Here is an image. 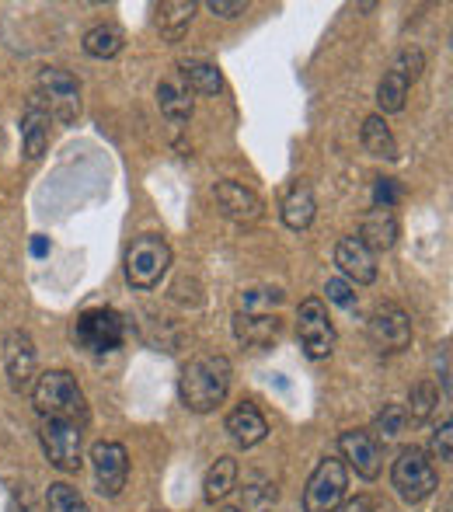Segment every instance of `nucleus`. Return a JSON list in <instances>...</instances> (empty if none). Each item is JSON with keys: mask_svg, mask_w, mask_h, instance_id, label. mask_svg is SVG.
<instances>
[{"mask_svg": "<svg viewBox=\"0 0 453 512\" xmlns=\"http://www.w3.org/2000/svg\"><path fill=\"white\" fill-rule=\"evenodd\" d=\"M230 380H234V370H230L227 356H196L182 370L178 398H182V405L189 411L206 415V411L220 408L227 401Z\"/></svg>", "mask_w": 453, "mask_h": 512, "instance_id": "1", "label": "nucleus"}, {"mask_svg": "<svg viewBox=\"0 0 453 512\" xmlns=\"http://www.w3.org/2000/svg\"><path fill=\"white\" fill-rule=\"evenodd\" d=\"M35 411L42 418H63V422H88V401L84 391L77 387V380L67 370H49L35 380Z\"/></svg>", "mask_w": 453, "mask_h": 512, "instance_id": "2", "label": "nucleus"}, {"mask_svg": "<svg viewBox=\"0 0 453 512\" xmlns=\"http://www.w3.org/2000/svg\"><path fill=\"white\" fill-rule=\"evenodd\" d=\"M391 485L398 492V499L408 502V506L426 502L440 488V478H436V467L429 460V453L419 450V446H405L391 467Z\"/></svg>", "mask_w": 453, "mask_h": 512, "instance_id": "3", "label": "nucleus"}, {"mask_svg": "<svg viewBox=\"0 0 453 512\" xmlns=\"http://www.w3.org/2000/svg\"><path fill=\"white\" fill-rule=\"evenodd\" d=\"M74 345L91 356H105V352H115L126 338V321H122L119 310L112 307H91L84 310L74 321Z\"/></svg>", "mask_w": 453, "mask_h": 512, "instance_id": "4", "label": "nucleus"}, {"mask_svg": "<svg viewBox=\"0 0 453 512\" xmlns=\"http://www.w3.org/2000/svg\"><path fill=\"white\" fill-rule=\"evenodd\" d=\"M171 269V248L164 237L143 234L129 244L126 251V283L133 290H154L164 279V272Z\"/></svg>", "mask_w": 453, "mask_h": 512, "instance_id": "5", "label": "nucleus"}, {"mask_svg": "<svg viewBox=\"0 0 453 512\" xmlns=\"http://www.w3.org/2000/svg\"><path fill=\"white\" fill-rule=\"evenodd\" d=\"M39 443L46 450L49 464L56 471H81V443H84V425L63 422V418H42L39 422Z\"/></svg>", "mask_w": 453, "mask_h": 512, "instance_id": "6", "label": "nucleus"}, {"mask_svg": "<svg viewBox=\"0 0 453 512\" xmlns=\"http://www.w3.org/2000/svg\"><path fill=\"white\" fill-rule=\"evenodd\" d=\"M349 492V467L335 457H325L304 488V512H335Z\"/></svg>", "mask_w": 453, "mask_h": 512, "instance_id": "7", "label": "nucleus"}, {"mask_svg": "<svg viewBox=\"0 0 453 512\" xmlns=\"http://www.w3.org/2000/svg\"><path fill=\"white\" fill-rule=\"evenodd\" d=\"M35 98L46 105L49 119L63 122V126L81 115V84L67 70H56V67L42 70L39 84H35Z\"/></svg>", "mask_w": 453, "mask_h": 512, "instance_id": "8", "label": "nucleus"}, {"mask_svg": "<svg viewBox=\"0 0 453 512\" xmlns=\"http://www.w3.org/2000/svg\"><path fill=\"white\" fill-rule=\"evenodd\" d=\"M297 335L300 345H304V356L307 359H325L332 356V345H335V328H332V317H328L325 304L318 297L304 300L297 310Z\"/></svg>", "mask_w": 453, "mask_h": 512, "instance_id": "9", "label": "nucleus"}, {"mask_svg": "<svg viewBox=\"0 0 453 512\" xmlns=\"http://www.w3.org/2000/svg\"><path fill=\"white\" fill-rule=\"evenodd\" d=\"M366 335H370L373 349L391 356V352H401L412 345V317H408L401 307L384 304V307L373 310L370 324H366Z\"/></svg>", "mask_w": 453, "mask_h": 512, "instance_id": "10", "label": "nucleus"}, {"mask_svg": "<svg viewBox=\"0 0 453 512\" xmlns=\"http://www.w3.org/2000/svg\"><path fill=\"white\" fill-rule=\"evenodd\" d=\"M91 467H95V485L105 499H119L129 481V457L122 443H95L91 446Z\"/></svg>", "mask_w": 453, "mask_h": 512, "instance_id": "11", "label": "nucleus"}, {"mask_svg": "<svg viewBox=\"0 0 453 512\" xmlns=\"http://www.w3.org/2000/svg\"><path fill=\"white\" fill-rule=\"evenodd\" d=\"M339 450H342V460L359 474V478L373 481L384 467V446L373 432L366 429H349L339 436Z\"/></svg>", "mask_w": 453, "mask_h": 512, "instance_id": "12", "label": "nucleus"}, {"mask_svg": "<svg viewBox=\"0 0 453 512\" xmlns=\"http://www.w3.org/2000/svg\"><path fill=\"white\" fill-rule=\"evenodd\" d=\"M35 342L28 331H7L4 338V370H7V380H11L14 391H28L35 380Z\"/></svg>", "mask_w": 453, "mask_h": 512, "instance_id": "13", "label": "nucleus"}, {"mask_svg": "<svg viewBox=\"0 0 453 512\" xmlns=\"http://www.w3.org/2000/svg\"><path fill=\"white\" fill-rule=\"evenodd\" d=\"M213 203H217L220 213L234 223H255V220H262V213H265L262 199L251 189H244L241 182H220L217 189H213Z\"/></svg>", "mask_w": 453, "mask_h": 512, "instance_id": "14", "label": "nucleus"}, {"mask_svg": "<svg viewBox=\"0 0 453 512\" xmlns=\"http://www.w3.org/2000/svg\"><path fill=\"white\" fill-rule=\"evenodd\" d=\"M335 265L342 269L345 279H352L359 286H370L377 279V258H373V251L359 237H342L335 244Z\"/></svg>", "mask_w": 453, "mask_h": 512, "instance_id": "15", "label": "nucleus"}, {"mask_svg": "<svg viewBox=\"0 0 453 512\" xmlns=\"http://www.w3.org/2000/svg\"><path fill=\"white\" fill-rule=\"evenodd\" d=\"M234 335L248 349H269L279 338V317L265 314V310H241L234 317Z\"/></svg>", "mask_w": 453, "mask_h": 512, "instance_id": "16", "label": "nucleus"}, {"mask_svg": "<svg viewBox=\"0 0 453 512\" xmlns=\"http://www.w3.org/2000/svg\"><path fill=\"white\" fill-rule=\"evenodd\" d=\"M49 112L39 98H28L25 115H21V143H25V157L28 161H39L49 147Z\"/></svg>", "mask_w": 453, "mask_h": 512, "instance_id": "17", "label": "nucleus"}, {"mask_svg": "<svg viewBox=\"0 0 453 512\" xmlns=\"http://www.w3.org/2000/svg\"><path fill=\"white\" fill-rule=\"evenodd\" d=\"M227 432H230V439H234L237 446L251 450V446H258L265 436H269V425H265L262 411L251 405V401H241V405L227 415Z\"/></svg>", "mask_w": 453, "mask_h": 512, "instance_id": "18", "label": "nucleus"}, {"mask_svg": "<svg viewBox=\"0 0 453 512\" xmlns=\"http://www.w3.org/2000/svg\"><path fill=\"white\" fill-rule=\"evenodd\" d=\"M359 241L370 251H391L398 244V216L391 209H377L373 206L363 220V230H359Z\"/></svg>", "mask_w": 453, "mask_h": 512, "instance_id": "19", "label": "nucleus"}, {"mask_svg": "<svg viewBox=\"0 0 453 512\" xmlns=\"http://www.w3.org/2000/svg\"><path fill=\"white\" fill-rule=\"evenodd\" d=\"M192 14H196V4L192 0H164L157 7V28H161L164 42H182V35L189 32Z\"/></svg>", "mask_w": 453, "mask_h": 512, "instance_id": "20", "label": "nucleus"}, {"mask_svg": "<svg viewBox=\"0 0 453 512\" xmlns=\"http://www.w3.org/2000/svg\"><path fill=\"white\" fill-rule=\"evenodd\" d=\"M234 485H237V460L220 457L203 478V499L210 502V506H217V502H224L227 495L234 492Z\"/></svg>", "mask_w": 453, "mask_h": 512, "instance_id": "21", "label": "nucleus"}, {"mask_svg": "<svg viewBox=\"0 0 453 512\" xmlns=\"http://www.w3.org/2000/svg\"><path fill=\"white\" fill-rule=\"evenodd\" d=\"M359 140H363L366 154L384 157V161H394V157H398V140H394V133H391V126L384 122V115H370V119L363 122V133H359Z\"/></svg>", "mask_w": 453, "mask_h": 512, "instance_id": "22", "label": "nucleus"}, {"mask_svg": "<svg viewBox=\"0 0 453 512\" xmlns=\"http://www.w3.org/2000/svg\"><path fill=\"white\" fill-rule=\"evenodd\" d=\"M283 223L290 230H307L314 223V213H318V203H314V192L307 185H297L290 196L283 199Z\"/></svg>", "mask_w": 453, "mask_h": 512, "instance_id": "23", "label": "nucleus"}, {"mask_svg": "<svg viewBox=\"0 0 453 512\" xmlns=\"http://www.w3.org/2000/svg\"><path fill=\"white\" fill-rule=\"evenodd\" d=\"M178 70H182V81L189 84V91H199V95H220L224 91V74L213 63L185 60Z\"/></svg>", "mask_w": 453, "mask_h": 512, "instance_id": "24", "label": "nucleus"}, {"mask_svg": "<svg viewBox=\"0 0 453 512\" xmlns=\"http://www.w3.org/2000/svg\"><path fill=\"white\" fill-rule=\"evenodd\" d=\"M122 42H126L122 28L112 25V21H105V25H95L88 35H84V53L95 56V60H112V56L122 49Z\"/></svg>", "mask_w": 453, "mask_h": 512, "instance_id": "25", "label": "nucleus"}, {"mask_svg": "<svg viewBox=\"0 0 453 512\" xmlns=\"http://www.w3.org/2000/svg\"><path fill=\"white\" fill-rule=\"evenodd\" d=\"M157 105H161V112L168 115L171 122L192 119V98H189V88H185V84L164 81L161 88H157Z\"/></svg>", "mask_w": 453, "mask_h": 512, "instance_id": "26", "label": "nucleus"}, {"mask_svg": "<svg viewBox=\"0 0 453 512\" xmlns=\"http://www.w3.org/2000/svg\"><path fill=\"white\" fill-rule=\"evenodd\" d=\"M408 88H412V84H408L405 77H398L394 70H387L384 81H380V88H377L380 112H384V115L401 112V108H405V98H408Z\"/></svg>", "mask_w": 453, "mask_h": 512, "instance_id": "27", "label": "nucleus"}, {"mask_svg": "<svg viewBox=\"0 0 453 512\" xmlns=\"http://www.w3.org/2000/svg\"><path fill=\"white\" fill-rule=\"evenodd\" d=\"M436 405H440V391H436V384L433 380H419V384L412 387V394H408L405 415L412 418V422H426V418L436 411Z\"/></svg>", "mask_w": 453, "mask_h": 512, "instance_id": "28", "label": "nucleus"}, {"mask_svg": "<svg viewBox=\"0 0 453 512\" xmlns=\"http://www.w3.org/2000/svg\"><path fill=\"white\" fill-rule=\"evenodd\" d=\"M46 512H91V509H88V502L81 499L77 488L56 481V485H49V492H46Z\"/></svg>", "mask_w": 453, "mask_h": 512, "instance_id": "29", "label": "nucleus"}, {"mask_svg": "<svg viewBox=\"0 0 453 512\" xmlns=\"http://www.w3.org/2000/svg\"><path fill=\"white\" fill-rule=\"evenodd\" d=\"M276 509V485L258 478L255 485L244 488V512H272Z\"/></svg>", "mask_w": 453, "mask_h": 512, "instance_id": "30", "label": "nucleus"}, {"mask_svg": "<svg viewBox=\"0 0 453 512\" xmlns=\"http://www.w3.org/2000/svg\"><path fill=\"white\" fill-rule=\"evenodd\" d=\"M408 425V415H405V405H384V411L377 415V429H373V436L377 439H394L401 436V429Z\"/></svg>", "mask_w": 453, "mask_h": 512, "instance_id": "31", "label": "nucleus"}, {"mask_svg": "<svg viewBox=\"0 0 453 512\" xmlns=\"http://www.w3.org/2000/svg\"><path fill=\"white\" fill-rule=\"evenodd\" d=\"M422 67H426V56H422V49H401L398 60L391 63V70L398 77H405L408 84H415L422 77Z\"/></svg>", "mask_w": 453, "mask_h": 512, "instance_id": "32", "label": "nucleus"}, {"mask_svg": "<svg viewBox=\"0 0 453 512\" xmlns=\"http://www.w3.org/2000/svg\"><path fill=\"white\" fill-rule=\"evenodd\" d=\"M398 199H401V189L394 178H377V182H373V203H377V209H394Z\"/></svg>", "mask_w": 453, "mask_h": 512, "instance_id": "33", "label": "nucleus"}, {"mask_svg": "<svg viewBox=\"0 0 453 512\" xmlns=\"http://www.w3.org/2000/svg\"><path fill=\"white\" fill-rule=\"evenodd\" d=\"M325 293H328V300L339 304L342 310H356V293H352V286L345 283V279H328Z\"/></svg>", "mask_w": 453, "mask_h": 512, "instance_id": "34", "label": "nucleus"}, {"mask_svg": "<svg viewBox=\"0 0 453 512\" xmlns=\"http://www.w3.org/2000/svg\"><path fill=\"white\" fill-rule=\"evenodd\" d=\"M433 453L443 460V464H450V460H453V422H450V418L440 425V432L433 436Z\"/></svg>", "mask_w": 453, "mask_h": 512, "instance_id": "35", "label": "nucleus"}, {"mask_svg": "<svg viewBox=\"0 0 453 512\" xmlns=\"http://www.w3.org/2000/svg\"><path fill=\"white\" fill-rule=\"evenodd\" d=\"M206 7H210L213 14H220V18H237V14L248 11V0H210Z\"/></svg>", "mask_w": 453, "mask_h": 512, "instance_id": "36", "label": "nucleus"}, {"mask_svg": "<svg viewBox=\"0 0 453 512\" xmlns=\"http://www.w3.org/2000/svg\"><path fill=\"white\" fill-rule=\"evenodd\" d=\"M335 512H373V502L366 499V495H356V499H349V502H342Z\"/></svg>", "mask_w": 453, "mask_h": 512, "instance_id": "37", "label": "nucleus"}, {"mask_svg": "<svg viewBox=\"0 0 453 512\" xmlns=\"http://www.w3.org/2000/svg\"><path fill=\"white\" fill-rule=\"evenodd\" d=\"M46 251H49L46 237H35V241H32V255H46Z\"/></svg>", "mask_w": 453, "mask_h": 512, "instance_id": "38", "label": "nucleus"}, {"mask_svg": "<svg viewBox=\"0 0 453 512\" xmlns=\"http://www.w3.org/2000/svg\"><path fill=\"white\" fill-rule=\"evenodd\" d=\"M224 512H241V509H224Z\"/></svg>", "mask_w": 453, "mask_h": 512, "instance_id": "39", "label": "nucleus"}]
</instances>
